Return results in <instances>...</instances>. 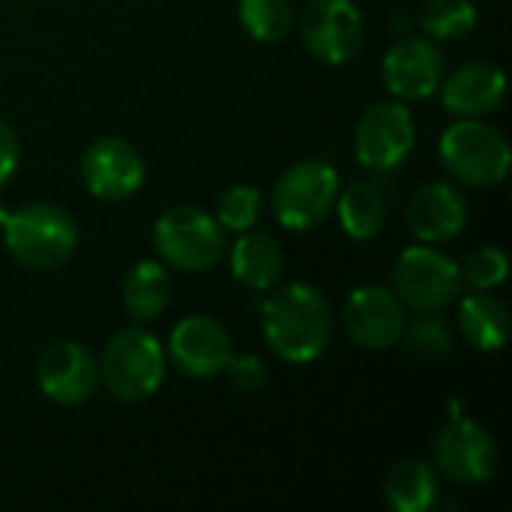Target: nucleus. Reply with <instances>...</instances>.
Here are the masks:
<instances>
[{"label": "nucleus", "instance_id": "7ed1b4c3", "mask_svg": "<svg viewBox=\"0 0 512 512\" xmlns=\"http://www.w3.org/2000/svg\"><path fill=\"white\" fill-rule=\"evenodd\" d=\"M438 156L450 177L474 189H492L507 180L510 141L483 117H459L438 144Z\"/></svg>", "mask_w": 512, "mask_h": 512}, {"label": "nucleus", "instance_id": "39448f33", "mask_svg": "<svg viewBox=\"0 0 512 512\" xmlns=\"http://www.w3.org/2000/svg\"><path fill=\"white\" fill-rule=\"evenodd\" d=\"M153 246L159 249V255L168 267H174L180 273H204L222 261L225 231L201 207L180 204V207H168L156 219Z\"/></svg>", "mask_w": 512, "mask_h": 512}, {"label": "nucleus", "instance_id": "9b49d317", "mask_svg": "<svg viewBox=\"0 0 512 512\" xmlns=\"http://www.w3.org/2000/svg\"><path fill=\"white\" fill-rule=\"evenodd\" d=\"M405 318L402 300L384 285H360L342 306L345 333L363 351H387L399 345Z\"/></svg>", "mask_w": 512, "mask_h": 512}, {"label": "nucleus", "instance_id": "ddd939ff", "mask_svg": "<svg viewBox=\"0 0 512 512\" xmlns=\"http://www.w3.org/2000/svg\"><path fill=\"white\" fill-rule=\"evenodd\" d=\"M384 87L399 102H426L444 81L441 48L426 36H402L390 45L381 63Z\"/></svg>", "mask_w": 512, "mask_h": 512}, {"label": "nucleus", "instance_id": "c756f323", "mask_svg": "<svg viewBox=\"0 0 512 512\" xmlns=\"http://www.w3.org/2000/svg\"><path fill=\"white\" fill-rule=\"evenodd\" d=\"M6 219H9V210H6V204L0 201V231H3V225H6Z\"/></svg>", "mask_w": 512, "mask_h": 512}, {"label": "nucleus", "instance_id": "aec40b11", "mask_svg": "<svg viewBox=\"0 0 512 512\" xmlns=\"http://www.w3.org/2000/svg\"><path fill=\"white\" fill-rule=\"evenodd\" d=\"M384 501L396 512H429L441 501V474L420 459H402L384 480Z\"/></svg>", "mask_w": 512, "mask_h": 512}, {"label": "nucleus", "instance_id": "5701e85b", "mask_svg": "<svg viewBox=\"0 0 512 512\" xmlns=\"http://www.w3.org/2000/svg\"><path fill=\"white\" fill-rule=\"evenodd\" d=\"M399 342L411 354L429 360H441L456 351V333L444 318H438V312H417L414 318H405Z\"/></svg>", "mask_w": 512, "mask_h": 512}, {"label": "nucleus", "instance_id": "f03ea898", "mask_svg": "<svg viewBox=\"0 0 512 512\" xmlns=\"http://www.w3.org/2000/svg\"><path fill=\"white\" fill-rule=\"evenodd\" d=\"M0 234L9 255L30 270H54L66 264L78 246L75 219L48 201H33L9 213Z\"/></svg>", "mask_w": 512, "mask_h": 512}, {"label": "nucleus", "instance_id": "393cba45", "mask_svg": "<svg viewBox=\"0 0 512 512\" xmlns=\"http://www.w3.org/2000/svg\"><path fill=\"white\" fill-rule=\"evenodd\" d=\"M420 27L438 42L462 39L477 27V6L474 0H426L420 9Z\"/></svg>", "mask_w": 512, "mask_h": 512}, {"label": "nucleus", "instance_id": "20e7f679", "mask_svg": "<svg viewBox=\"0 0 512 512\" xmlns=\"http://www.w3.org/2000/svg\"><path fill=\"white\" fill-rule=\"evenodd\" d=\"M165 381V351L144 327H126L111 336L99 357V384L117 402H144Z\"/></svg>", "mask_w": 512, "mask_h": 512}, {"label": "nucleus", "instance_id": "1a4fd4ad", "mask_svg": "<svg viewBox=\"0 0 512 512\" xmlns=\"http://www.w3.org/2000/svg\"><path fill=\"white\" fill-rule=\"evenodd\" d=\"M435 471L459 486H486L498 474V444L486 426L468 417H453L432 444Z\"/></svg>", "mask_w": 512, "mask_h": 512}, {"label": "nucleus", "instance_id": "f257e3e1", "mask_svg": "<svg viewBox=\"0 0 512 512\" xmlns=\"http://www.w3.org/2000/svg\"><path fill=\"white\" fill-rule=\"evenodd\" d=\"M261 327L276 357L300 366L318 360L327 351L333 336V312L315 285L297 282L264 300Z\"/></svg>", "mask_w": 512, "mask_h": 512}, {"label": "nucleus", "instance_id": "412c9836", "mask_svg": "<svg viewBox=\"0 0 512 512\" xmlns=\"http://www.w3.org/2000/svg\"><path fill=\"white\" fill-rule=\"evenodd\" d=\"M231 273L249 291H270L285 273V255L273 237L243 231L231 249Z\"/></svg>", "mask_w": 512, "mask_h": 512}, {"label": "nucleus", "instance_id": "9d476101", "mask_svg": "<svg viewBox=\"0 0 512 512\" xmlns=\"http://www.w3.org/2000/svg\"><path fill=\"white\" fill-rule=\"evenodd\" d=\"M300 36L312 57L339 66L363 48L366 24L351 0H312L300 18Z\"/></svg>", "mask_w": 512, "mask_h": 512}, {"label": "nucleus", "instance_id": "cd10ccee", "mask_svg": "<svg viewBox=\"0 0 512 512\" xmlns=\"http://www.w3.org/2000/svg\"><path fill=\"white\" fill-rule=\"evenodd\" d=\"M225 375L231 378V384L243 393H261L270 381L267 363L255 354H234L225 366Z\"/></svg>", "mask_w": 512, "mask_h": 512}, {"label": "nucleus", "instance_id": "a878e982", "mask_svg": "<svg viewBox=\"0 0 512 512\" xmlns=\"http://www.w3.org/2000/svg\"><path fill=\"white\" fill-rule=\"evenodd\" d=\"M213 219L222 225V231H234V234L252 231L261 219V192L255 186H246V183L225 189L219 195Z\"/></svg>", "mask_w": 512, "mask_h": 512}, {"label": "nucleus", "instance_id": "dca6fc26", "mask_svg": "<svg viewBox=\"0 0 512 512\" xmlns=\"http://www.w3.org/2000/svg\"><path fill=\"white\" fill-rule=\"evenodd\" d=\"M468 225V198L447 180L423 183L408 201V228L420 243H447Z\"/></svg>", "mask_w": 512, "mask_h": 512}, {"label": "nucleus", "instance_id": "423d86ee", "mask_svg": "<svg viewBox=\"0 0 512 512\" xmlns=\"http://www.w3.org/2000/svg\"><path fill=\"white\" fill-rule=\"evenodd\" d=\"M339 171L324 159H303L285 168L273 186V213L288 231L318 228L336 207Z\"/></svg>", "mask_w": 512, "mask_h": 512}, {"label": "nucleus", "instance_id": "a211bd4d", "mask_svg": "<svg viewBox=\"0 0 512 512\" xmlns=\"http://www.w3.org/2000/svg\"><path fill=\"white\" fill-rule=\"evenodd\" d=\"M510 330L507 306L489 291H471L459 300V333L474 351H483V354L501 351L510 342Z\"/></svg>", "mask_w": 512, "mask_h": 512}, {"label": "nucleus", "instance_id": "4be33fe9", "mask_svg": "<svg viewBox=\"0 0 512 512\" xmlns=\"http://www.w3.org/2000/svg\"><path fill=\"white\" fill-rule=\"evenodd\" d=\"M333 210L339 213L342 231L357 243L375 240L387 225V198L372 180H354L339 189Z\"/></svg>", "mask_w": 512, "mask_h": 512}, {"label": "nucleus", "instance_id": "bb28decb", "mask_svg": "<svg viewBox=\"0 0 512 512\" xmlns=\"http://www.w3.org/2000/svg\"><path fill=\"white\" fill-rule=\"evenodd\" d=\"M459 270L462 285H471V291H495L510 276V255L501 246H480L459 264Z\"/></svg>", "mask_w": 512, "mask_h": 512}, {"label": "nucleus", "instance_id": "b1692460", "mask_svg": "<svg viewBox=\"0 0 512 512\" xmlns=\"http://www.w3.org/2000/svg\"><path fill=\"white\" fill-rule=\"evenodd\" d=\"M237 18L243 30L258 42H282L294 27V9L288 0H240Z\"/></svg>", "mask_w": 512, "mask_h": 512}, {"label": "nucleus", "instance_id": "6e6552de", "mask_svg": "<svg viewBox=\"0 0 512 512\" xmlns=\"http://www.w3.org/2000/svg\"><path fill=\"white\" fill-rule=\"evenodd\" d=\"M417 144V120L399 99L369 105L354 129L357 162L375 174L396 171Z\"/></svg>", "mask_w": 512, "mask_h": 512}, {"label": "nucleus", "instance_id": "c85d7f7f", "mask_svg": "<svg viewBox=\"0 0 512 512\" xmlns=\"http://www.w3.org/2000/svg\"><path fill=\"white\" fill-rule=\"evenodd\" d=\"M18 159H21V144H18V135L15 129L0 120V186H6L18 168Z\"/></svg>", "mask_w": 512, "mask_h": 512}, {"label": "nucleus", "instance_id": "0eeeda50", "mask_svg": "<svg viewBox=\"0 0 512 512\" xmlns=\"http://www.w3.org/2000/svg\"><path fill=\"white\" fill-rule=\"evenodd\" d=\"M393 291L414 312H441L459 300L462 270L435 243L408 246L393 267Z\"/></svg>", "mask_w": 512, "mask_h": 512}, {"label": "nucleus", "instance_id": "4468645a", "mask_svg": "<svg viewBox=\"0 0 512 512\" xmlns=\"http://www.w3.org/2000/svg\"><path fill=\"white\" fill-rule=\"evenodd\" d=\"M36 384L42 396L54 405H84L99 390V360L90 348L78 342H57L39 357Z\"/></svg>", "mask_w": 512, "mask_h": 512}, {"label": "nucleus", "instance_id": "2eb2a0df", "mask_svg": "<svg viewBox=\"0 0 512 512\" xmlns=\"http://www.w3.org/2000/svg\"><path fill=\"white\" fill-rule=\"evenodd\" d=\"M171 363L195 381H210L225 372L228 360L234 357L231 336L225 324L210 315H186L168 339Z\"/></svg>", "mask_w": 512, "mask_h": 512}, {"label": "nucleus", "instance_id": "6ab92c4d", "mask_svg": "<svg viewBox=\"0 0 512 512\" xmlns=\"http://www.w3.org/2000/svg\"><path fill=\"white\" fill-rule=\"evenodd\" d=\"M174 297V279L159 261H138L123 276V309L132 321H156Z\"/></svg>", "mask_w": 512, "mask_h": 512}, {"label": "nucleus", "instance_id": "f3484780", "mask_svg": "<svg viewBox=\"0 0 512 512\" xmlns=\"http://www.w3.org/2000/svg\"><path fill=\"white\" fill-rule=\"evenodd\" d=\"M438 90L453 117H486L501 108L507 96V75L489 60H474L444 78Z\"/></svg>", "mask_w": 512, "mask_h": 512}, {"label": "nucleus", "instance_id": "f8f14e48", "mask_svg": "<svg viewBox=\"0 0 512 512\" xmlns=\"http://www.w3.org/2000/svg\"><path fill=\"white\" fill-rule=\"evenodd\" d=\"M147 165L135 144L117 135L96 138L81 156V180L99 201H126L144 183Z\"/></svg>", "mask_w": 512, "mask_h": 512}]
</instances>
